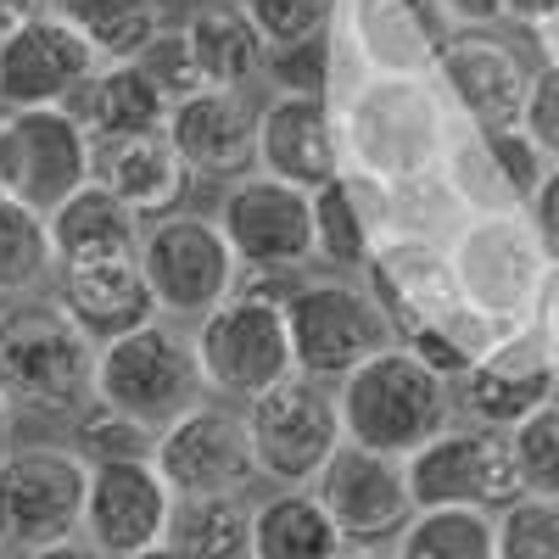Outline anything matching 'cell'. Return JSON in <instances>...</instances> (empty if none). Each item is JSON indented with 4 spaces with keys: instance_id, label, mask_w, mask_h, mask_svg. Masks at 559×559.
Masks as SVG:
<instances>
[{
    "instance_id": "6da1fadb",
    "label": "cell",
    "mask_w": 559,
    "mask_h": 559,
    "mask_svg": "<svg viewBox=\"0 0 559 559\" xmlns=\"http://www.w3.org/2000/svg\"><path fill=\"white\" fill-rule=\"evenodd\" d=\"M331 129L347 179L364 185H408L442 168L459 118L431 73L397 79H347L331 90Z\"/></svg>"
},
{
    "instance_id": "7a4b0ae2",
    "label": "cell",
    "mask_w": 559,
    "mask_h": 559,
    "mask_svg": "<svg viewBox=\"0 0 559 559\" xmlns=\"http://www.w3.org/2000/svg\"><path fill=\"white\" fill-rule=\"evenodd\" d=\"M442 258L464 319L492 347L554 313V252L532 236L521 213L459 218V229L442 241Z\"/></svg>"
},
{
    "instance_id": "3957f363",
    "label": "cell",
    "mask_w": 559,
    "mask_h": 559,
    "mask_svg": "<svg viewBox=\"0 0 559 559\" xmlns=\"http://www.w3.org/2000/svg\"><path fill=\"white\" fill-rule=\"evenodd\" d=\"M331 397H336V419H342V442L381 453V459H408L414 448H426L431 437L459 426L448 381H437L397 342L376 358H364L353 376H342L331 386Z\"/></svg>"
},
{
    "instance_id": "277c9868",
    "label": "cell",
    "mask_w": 559,
    "mask_h": 559,
    "mask_svg": "<svg viewBox=\"0 0 559 559\" xmlns=\"http://www.w3.org/2000/svg\"><path fill=\"white\" fill-rule=\"evenodd\" d=\"M96 381V347L51 297L0 308V397L17 414H79Z\"/></svg>"
},
{
    "instance_id": "5b68a950",
    "label": "cell",
    "mask_w": 559,
    "mask_h": 559,
    "mask_svg": "<svg viewBox=\"0 0 559 559\" xmlns=\"http://www.w3.org/2000/svg\"><path fill=\"white\" fill-rule=\"evenodd\" d=\"M90 403L123 414L140 431H168L179 414L207 403L197 358H191V331H179L174 319H152L140 331L96 347V381Z\"/></svg>"
},
{
    "instance_id": "8992f818",
    "label": "cell",
    "mask_w": 559,
    "mask_h": 559,
    "mask_svg": "<svg viewBox=\"0 0 559 559\" xmlns=\"http://www.w3.org/2000/svg\"><path fill=\"white\" fill-rule=\"evenodd\" d=\"M280 313H286L292 376L319 386H336L364 358L392 347V324L358 280H302Z\"/></svg>"
},
{
    "instance_id": "52a82bcc",
    "label": "cell",
    "mask_w": 559,
    "mask_h": 559,
    "mask_svg": "<svg viewBox=\"0 0 559 559\" xmlns=\"http://www.w3.org/2000/svg\"><path fill=\"white\" fill-rule=\"evenodd\" d=\"M191 358L202 392L213 403H252L269 386H280L292 376V342H286V313L274 302H252V297H229L213 313L197 319L191 331Z\"/></svg>"
},
{
    "instance_id": "ba28073f",
    "label": "cell",
    "mask_w": 559,
    "mask_h": 559,
    "mask_svg": "<svg viewBox=\"0 0 559 559\" xmlns=\"http://www.w3.org/2000/svg\"><path fill=\"white\" fill-rule=\"evenodd\" d=\"M134 263H140V280L157 302V319H202L213 313L218 302H229L236 292V258H229L218 224L202 218V213H168L157 224L140 229V247H134Z\"/></svg>"
},
{
    "instance_id": "9c48e42d",
    "label": "cell",
    "mask_w": 559,
    "mask_h": 559,
    "mask_svg": "<svg viewBox=\"0 0 559 559\" xmlns=\"http://www.w3.org/2000/svg\"><path fill=\"white\" fill-rule=\"evenodd\" d=\"M84 521V464L57 442H28L0 453V554L28 559L51 543L79 537Z\"/></svg>"
},
{
    "instance_id": "30bf717a",
    "label": "cell",
    "mask_w": 559,
    "mask_h": 559,
    "mask_svg": "<svg viewBox=\"0 0 559 559\" xmlns=\"http://www.w3.org/2000/svg\"><path fill=\"white\" fill-rule=\"evenodd\" d=\"M331 28V90L347 79L431 73L448 39L437 0H336Z\"/></svg>"
},
{
    "instance_id": "8fae6325",
    "label": "cell",
    "mask_w": 559,
    "mask_h": 559,
    "mask_svg": "<svg viewBox=\"0 0 559 559\" xmlns=\"http://www.w3.org/2000/svg\"><path fill=\"white\" fill-rule=\"evenodd\" d=\"M241 426H247L258 481H274V487H308L324 471V459L342 448L331 386L302 381V376H286L263 397H252L241 408Z\"/></svg>"
},
{
    "instance_id": "7c38bea8",
    "label": "cell",
    "mask_w": 559,
    "mask_h": 559,
    "mask_svg": "<svg viewBox=\"0 0 559 559\" xmlns=\"http://www.w3.org/2000/svg\"><path fill=\"white\" fill-rule=\"evenodd\" d=\"M403 481L414 509H481V515H498L515 498H526L503 437L476 426H448L426 448H414L403 459Z\"/></svg>"
},
{
    "instance_id": "4fadbf2b",
    "label": "cell",
    "mask_w": 559,
    "mask_h": 559,
    "mask_svg": "<svg viewBox=\"0 0 559 559\" xmlns=\"http://www.w3.org/2000/svg\"><path fill=\"white\" fill-rule=\"evenodd\" d=\"M90 185V134L73 112H0V197L57 213Z\"/></svg>"
},
{
    "instance_id": "5bb4252c",
    "label": "cell",
    "mask_w": 559,
    "mask_h": 559,
    "mask_svg": "<svg viewBox=\"0 0 559 559\" xmlns=\"http://www.w3.org/2000/svg\"><path fill=\"white\" fill-rule=\"evenodd\" d=\"M453 419L476 431H509L543 403H554V319L526 324L521 336L487 347L464 376L448 386Z\"/></svg>"
},
{
    "instance_id": "9a60e30c",
    "label": "cell",
    "mask_w": 559,
    "mask_h": 559,
    "mask_svg": "<svg viewBox=\"0 0 559 559\" xmlns=\"http://www.w3.org/2000/svg\"><path fill=\"white\" fill-rule=\"evenodd\" d=\"M152 471L174 498H247L258 471L241 408L197 403L191 414H179L168 431L152 437Z\"/></svg>"
},
{
    "instance_id": "2e32d148",
    "label": "cell",
    "mask_w": 559,
    "mask_h": 559,
    "mask_svg": "<svg viewBox=\"0 0 559 559\" xmlns=\"http://www.w3.org/2000/svg\"><path fill=\"white\" fill-rule=\"evenodd\" d=\"M218 236L236 258V269H286L302 274L313 263V207L308 191H292L280 179L247 174L224 191L218 213Z\"/></svg>"
},
{
    "instance_id": "e0dca14e",
    "label": "cell",
    "mask_w": 559,
    "mask_h": 559,
    "mask_svg": "<svg viewBox=\"0 0 559 559\" xmlns=\"http://www.w3.org/2000/svg\"><path fill=\"white\" fill-rule=\"evenodd\" d=\"M308 492H313V503L324 509V521L336 526V537L347 548H381L414 515L403 459L364 453L353 442H342L331 459H324V471L308 481Z\"/></svg>"
},
{
    "instance_id": "ac0fdd59",
    "label": "cell",
    "mask_w": 559,
    "mask_h": 559,
    "mask_svg": "<svg viewBox=\"0 0 559 559\" xmlns=\"http://www.w3.org/2000/svg\"><path fill=\"white\" fill-rule=\"evenodd\" d=\"M96 68V51L73 28L39 12L0 39V112H73Z\"/></svg>"
},
{
    "instance_id": "d6986e66",
    "label": "cell",
    "mask_w": 559,
    "mask_h": 559,
    "mask_svg": "<svg viewBox=\"0 0 559 559\" xmlns=\"http://www.w3.org/2000/svg\"><path fill=\"white\" fill-rule=\"evenodd\" d=\"M431 79H437V90L448 96V107L464 129L498 134V129H515V118H521L532 62L509 39L476 28V34H448L442 39Z\"/></svg>"
},
{
    "instance_id": "ffe728a7",
    "label": "cell",
    "mask_w": 559,
    "mask_h": 559,
    "mask_svg": "<svg viewBox=\"0 0 559 559\" xmlns=\"http://www.w3.org/2000/svg\"><path fill=\"white\" fill-rule=\"evenodd\" d=\"M174 492L152 471V459H123V464H90L84 471V521L79 537L107 554L134 559L168 537Z\"/></svg>"
},
{
    "instance_id": "44dd1931",
    "label": "cell",
    "mask_w": 559,
    "mask_h": 559,
    "mask_svg": "<svg viewBox=\"0 0 559 559\" xmlns=\"http://www.w3.org/2000/svg\"><path fill=\"white\" fill-rule=\"evenodd\" d=\"M252 168L263 179H280L292 191H319V185L342 179L336 157V129L324 96H269L252 123Z\"/></svg>"
},
{
    "instance_id": "7402d4cb",
    "label": "cell",
    "mask_w": 559,
    "mask_h": 559,
    "mask_svg": "<svg viewBox=\"0 0 559 559\" xmlns=\"http://www.w3.org/2000/svg\"><path fill=\"white\" fill-rule=\"evenodd\" d=\"M90 185H102L112 202H123L140 224H157L168 213H185V174L168 134H90Z\"/></svg>"
},
{
    "instance_id": "603a6c76",
    "label": "cell",
    "mask_w": 559,
    "mask_h": 559,
    "mask_svg": "<svg viewBox=\"0 0 559 559\" xmlns=\"http://www.w3.org/2000/svg\"><path fill=\"white\" fill-rule=\"evenodd\" d=\"M252 123L258 107L241 90H197L168 107V146L179 152L185 174H207V179H247L252 174Z\"/></svg>"
},
{
    "instance_id": "cb8c5ba5",
    "label": "cell",
    "mask_w": 559,
    "mask_h": 559,
    "mask_svg": "<svg viewBox=\"0 0 559 559\" xmlns=\"http://www.w3.org/2000/svg\"><path fill=\"white\" fill-rule=\"evenodd\" d=\"M51 302L79 324V336L90 347H107L140 324L157 319V302L140 280V263L134 258H118V263H73V269H57L51 274Z\"/></svg>"
},
{
    "instance_id": "d4e9b609",
    "label": "cell",
    "mask_w": 559,
    "mask_h": 559,
    "mask_svg": "<svg viewBox=\"0 0 559 559\" xmlns=\"http://www.w3.org/2000/svg\"><path fill=\"white\" fill-rule=\"evenodd\" d=\"M140 229H146V224H140L123 202H112L102 185H79V191H73L57 213H45V236H51L57 269L134 258Z\"/></svg>"
},
{
    "instance_id": "484cf974",
    "label": "cell",
    "mask_w": 559,
    "mask_h": 559,
    "mask_svg": "<svg viewBox=\"0 0 559 559\" xmlns=\"http://www.w3.org/2000/svg\"><path fill=\"white\" fill-rule=\"evenodd\" d=\"M313 207V263L324 269H364L381 229V191L364 179H331L308 197Z\"/></svg>"
},
{
    "instance_id": "4316f807",
    "label": "cell",
    "mask_w": 559,
    "mask_h": 559,
    "mask_svg": "<svg viewBox=\"0 0 559 559\" xmlns=\"http://www.w3.org/2000/svg\"><path fill=\"white\" fill-rule=\"evenodd\" d=\"M185 34V51L197 62V79L207 90H241L258 84L263 73V39L252 34V23L236 12V7H202L179 23Z\"/></svg>"
},
{
    "instance_id": "83f0119b",
    "label": "cell",
    "mask_w": 559,
    "mask_h": 559,
    "mask_svg": "<svg viewBox=\"0 0 559 559\" xmlns=\"http://www.w3.org/2000/svg\"><path fill=\"white\" fill-rule=\"evenodd\" d=\"M247 543L252 559H336L347 548L308 487H280L263 503H252Z\"/></svg>"
},
{
    "instance_id": "f1b7e54d",
    "label": "cell",
    "mask_w": 559,
    "mask_h": 559,
    "mask_svg": "<svg viewBox=\"0 0 559 559\" xmlns=\"http://www.w3.org/2000/svg\"><path fill=\"white\" fill-rule=\"evenodd\" d=\"M73 118L84 123V134H163L168 102L134 62H107L84 84Z\"/></svg>"
},
{
    "instance_id": "f546056e",
    "label": "cell",
    "mask_w": 559,
    "mask_h": 559,
    "mask_svg": "<svg viewBox=\"0 0 559 559\" xmlns=\"http://www.w3.org/2000/svg\"><path fill=\"white\" fill-rule=\"evenodd\" d=\"M45 12H51L62 28H73L96 62H134L140 45H146L157 28H163V12L157 0H45Z\"/></svg>"
},
{
    "instance_id": "4dcf8cb0",
    "label": "cell",
    "mask_w": 559,
    "mask_h": 559,
    "mask_svg": "<svg viewBox=\"0 0 559 559\" xmlns=\"http://www.w3.org/2000/svg\"><path fill=\"white\" fill-rule=\"evenodd\" d=\"M247 526H252L247 498H174L163 543L179 548L185 559H252Z\"/></svg>"
},
{
    "instance_id": "1f68e13d",
    "label": "cell",
    "mask_w": 559,
    "mask_h": 559,
    "mask_svg": "<svg viewBox=\"0 0 559 559\" xmlns=\"http://www.w3.org/2000/svg\"><path fill=\"white\" fill-rule=\"evenodd\" d=\"M386 554L392 559H492V515H481V509H414Z\"/></svg>"
},
{
    "instance_id": "d6a6232c",
    "label": "cell",
    "mask_w": 559,
    "mask_h": 559,
    "mask_svg": "<svg viewBox=\"0 0 559 559\" xmlns=\"http://www.w3.org/2000/svg\"><path fill=\"white\" fill-rule=\"evenodd\" d=\"M57 274L51 258V236L45 218L0 197V297H39V286Z\"/></svg>"
},
{
    "instance_id": "836d02e7",
    "label": "cell",
    "mask_w": 559,
    "mask_h": 559,
    "mask_svg": "<svg viewBox=\"0 0 559 559\" xmlns=\"http://www.w3.org/2000/svg\"><path fill=\"white\" fill-rule=\"evenodd\" d=\"M492 559H559V498H515L492 515Z\"/></svg>"
},
{
    "instance_id": "e575fe53",
    "label": "cell",
    "mask_w": 559,
    "mask_h": 559,
    "mask_svg": "<svg viewBox=\"0 0 559 559\" xmlns=\"http://www.w3.org/2000/svg\"><path fill=\"white\" fill-rule=\"evenodd\" d=\"M503 448H509V464H515L526 492H537V498L559 492V408L554 403L532 408L521 426H509Z\"/></svg>"
},
{
    "instance_id": "d590c367",
    "label": "cell",
    "mask_w": 559,
    "mask_h": 559,
    "mask_svg": "<svg viewBox=\"0 0 559 559\" xmlns=\"http://www.w3.org/2000/svg\"><path fill=\"white\" fill-rule=\"evenodd\" d=\"M229 7L252 23V34L263 39V51L331 34V17H336V0H229Z\"/></svg>"
},
{
    "instance_id": "8d00e7d4",
    "label": "cell",
    "mask_w": 559,
    "mask_h": 559,
    "mask_svg": "<svg viewBox=\"0 0 559 559\" xmlns=\"http://www.w3.org/2000/svg\"><path fill=\"white\" fill-rule=\"evenodd\" d=\"M84 471L90 464H123V459H152V431L129 426L123 414L102 408V403H84L79 408V431H73V448H68Z\"/></svg>"
},
{
    "instance_id": "74e56055",
    "label": "cell",
    "mask_w": 559,
    "mask_h": 559,
    "mask_svg": "<svg viewBox=\"0 0 559 559\" xmlns=\"http://www.w3.org/2000/svg\"><path fill=\"white\" fill-rule=\"evenodd\" d=\"M258 79L274 84V96H324L331 102V34L263 51V73Z\"/></svg>"
},
{
    "instance_id": "f35d334b",
    "label": "cell",
    "mask_w": 559,
    "mask_h": 559,
    "mask_svg": "<svg viewBox=\"0 0 559 559\" xmlns=\"http://www.w3.org/2000/svg\"><path fill=\"white\" fill-rule=\"evenodd\" d=\"M134 68L163 90V102H168V107H174V102H185V96H197V90H207V84L197 79L191 51H185V34H179V28H168V23H163L146 45H140Z\"/></svg>"
},
{
    "instance_id": "ab89813d",
    "label": "cell",
    "mask_w": 559,
    "mask_h": 559,
    "mask_svg": "<svg viewBox=\"0 0 559 559\" xmlns=\"http://www.w3.org/2000/svg\"><path fill=\"white\" fill-rule=\"evenodd\" d=\"M515 129L532 140V146H537L543 157H554V152H559V62H554V57H543V62L532 68Z\"/></svg>"
},
{
    "instance_id": "60d3db41",
    "label": "cell",
    "mask_w": 559,
    "mask_h": 559,
    "mask_svg": "<svg viewBox=\"0 0 559 559\" xmlns=\"http://www.w3.org/2000/svg\"><path fill=\"white\" fill-rule=\"evenodd\" d=\"M481 140H487V152H492L503 185H509V197H515L521 207L537 197L543 179H554V157H543L521 129H498V134H481Z\"/></svg>"
},
{
    "instance_id": "b9f144b4",
    "label": "cell",
    "mask_w": 559,
    "mask_h": 559,
    "mask_svg": "<svg viewBox=\"0 0 559 559\" xmlns=\"http://www.w3.org/2000/svg\"><path fill=\"white\" fill-rule=\"evenodd\" d=\"M521 218L532 224V236L554 252V241H559V185H554V179H543V185H537V197L521 207Z\"/></svg>"
},
{
    "instance_id": "7bdbcfd3",
    "label": "cell",
    "mask_w": 559,
    "mask_h": 559,
    "mask_svg": "<svg viewBox=\"0 0 559 559\" xmlns=\"http://www.w3.org/2000/svg\"><path fill=\"white\" fill-rule=\"evenodd\" d=\"M437 12L448 23V34H476L498 23V0H437Z\"/></svg>"
},
{
    "instance_id": "ee69618b",
    "label": "cell",
    "mask_w": 559,
    "mask_h": 559,
    "mask_svg": "<svg viewBox=\"0 0 559 559\" xmlns=\"http://www.w3.org/2000/svg\"><path fill=\"white\" fill-rule=\"evenodd\" d=\"M554 17H559V0H498V23L543 28L548 39H554Z\"/></svg>"
},
{
    "instance_id": "f6af8a7d",
    "label": "cell",
    "mask_w": 559,
    "mask_h": 559,
    "mask_svg": "<svg viewBox=\"0 0 559 559\" xmlns=\"http://www.w3.org/2000/svg\"><path fill=\"white\" fill-rule=\"evenodd\" d=\"M45 12V0H0V39L17 34L23 23H34Z\"/></svg>"
},
{
    "instance_id": "bcb514c9",
    "label": "cell",
    "mask_w": 559,
    "mask_h": 559,
    "mask_svg": "<svg viewBox=\"0 0 559 559\" xmlns=\"http://www.w3.org/2000/svg\"><path fill=\"white\" fill-rule=\"evenodd\" d=\"M28 559H107V554H96L84 537H68V543H51V548H39V554H28Z\"/></svg>"
},
{
    "instance_id": "7dc6e473",
    "label": "cell",
    "mask_w": 559,
    "mask_h": 559,
    "mask_svg": "<svg viewBox=\"0 0 559 559\" xmlns=\"http://www.w3.org/2000/svg\"><path fill=\"white\" fill-rule=\"evenodd\" d=\"M12 448V408H7V397H0V453Z\"/></svg>"
},
{
    "instance_id": "c3c4849f",
    "label": "cell",
    "mask_w": 559,
    "mask_h": 559,
    "mask_svg": "<svg viewBox=\"0 0 559 559\" xmlns=\"http://www.w3.org/2000/svg\"><path fill=\"white\" fill-rule=\"evenodd\" d=\"M336 559H392V554L386 548H342Z\"/></svg>"
},
{
    "instance_id": "681fc988",
    "label": "cell",
    "mask_w": 559,
    "mask_h": 559,
    "mask_svg": "<svg viewBox=\"0 0 559 559\" xmlns=\"http://www.w3.org/2000/svg\"><path fill=\"white\" fill-rule=\"evenodd\" d=\"M134 559H185L179 548H168V543H157V548H146V554H134Z\"/></svg>"
},
{
    "instance_id": "f907efd6",
    "label": "cell",
    "mask_w": 559,
    "mask_h": 559,
    "mask_svg": "<svg viewBox=\"0 0 559 559\" xmlns=\"http://www.w3.org/2000/svg\"><path fill=\"white\" fill-rule=\"evenodd\" d=\"M0 559H12V554H0Z\"/></svg>"
}]
</instances>
